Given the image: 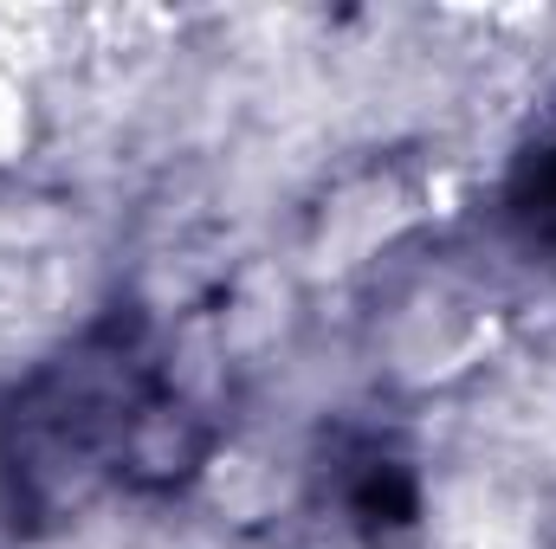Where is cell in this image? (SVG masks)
Instances as JSON below:
<instances>
[{"label": "cell", "mask_w": 556, "mask_h": 549, "mask_svg": "<svg viewBox=\"0 0 556 549\" xmlns=\"http://www.w3.org/2000/svg\"><path fill=\"white\" fill-rule=\"evenodd\" d=\"M214 452V426L175 388L149 317L117 304L0 401L13 524L52 531L111 491H175Z\"/></svg>", "instance_id": "1"}, {"label": "cell", "mask_w": 556, "mask_h": 549, "mask_svg": "<svg viewBox=\"0 0 556 549\" xmlns=\"http://www.w3.org/2000/svg\"><path fill=\"white\" fill-rule=\"evenodd\" d=\"M505 214L525 233V246L556 272V130L518 155L511 188H505Z\"/></svg>", "instance_id": "3"}, {"label": "cell", "mask_w": 556, "mask_h": 549, "mask_svg": "<svg viewBox=\"0 0 556 549\" xmlns=\"http://www.w3.org/2000/svg\"><path fill=\"white\" fill-rule=\"evenodd\" d=\"M337 498H343V518L363 537H395V531L415 524V511H420L415 472L395 452H382L376 439H363V446H350L337 459Z\"/></svg>", "instance_id": "2"}]
</instances>
